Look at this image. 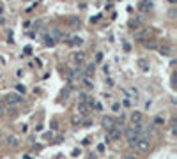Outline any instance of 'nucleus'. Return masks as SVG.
<instances>
[{"instance_id": "f257e3e1", "label": "nucleus", "mask_w": 177, "mask_h": 159, "mask_svg": "<svg viewBox=\"0 0 177 159\" xmlns=\"http://www.w3.org/2000/svg\"><path fill=\"white\" fill-rule=\"evenodd\" d=\"M131 145L137 150H140V152H145V150H149V138H138L135 143H131Z\"/></svg>"}, {"instance_id": "f03ea898", "label": "nucleus", "mask_w": 177, "mask_h": 159, "mask_svg": "<svg viewBox=\"0 0 177 159\" xmlns=\"http://www.w3.org/2000/svg\"><path fill=\"white\" fill-rule=\"evenodd\" d=\"M126 138H128V142L129 143H135L138 138H140V134H138V131H135V129H133V127H129V129H126Z\"/></svg>"}, {"instance_id": "7ed1b4c3", "label": "nucleus", "mask_w": 177, "mask_h": 159, "mask_svg": "<svg viewBox=\"0 0 177 159\" xmlns=\"http://www.w3.org/2000/svg\"><path fill=\"white\" fill-rule=\"evenodd\" d=\"M21 101H23V97L18 96V94H9V96L6 97V103H7L9 106H16V104H20Z\"/></svg>"}, {"instance_id": "20e7f679", "label": "nucleus", "mask_w": 177, "mask_h": 159, "mask_svg": "<svg viewBox=\"0 0 177 159\" xmlns=\"http://www.w3.org/2000/svg\"><path fill=\"white\" fill-rule=\"evenodd\" d=\"M121 134H122V131L119 127H112V129H110V133H108V140H119Z\"/></svg>"}, {"instance_id": "39448f33", "label": "nucleus", "mask_w": 177, "mask_h": 159, "mask_svg": "<svg viewBox=\"0 0 177 159\" xmlns=\"http://www.w3.org/2000/svg\"><path fill=\"white\" fill-rule=\"evenodd\" d=\"M103 126H105L106 129H112V127H115L117 124H115V120H114L112 117H103Z\"/></svg>"}, {"instance_id": "423d86ee", "label": "nucleus", "mask_w": 177, "mask_h": 159, "mask_svg": "<svg viewBox=\"0 0 177 159\" xmlns=\"http://www.w3.org/2000/svg\"><path fill=\"white\" fill-rule=\"evenodd\" d=\"M131 120H133V124H142V113L140 111H133L131 113Z\"/></svg>"}, {"instance_id": "0eeeda50", "label": "nucleus", "mask_w": 177, "mask_h": 159, "mask_svg": "<svg viewBox=\"0 0 177 159\" xmlns=\"http://www.w3.org/2000/svg\"><path fill=\"white\" fill-rule=\"evenodd\" d=\"M135 37H137L138 41H144L145 37H149V30H147V28H145V30H137V32H135Z\"/></svg>"}, {"instance_id": "6e6552de", "label": "nucleus", "mask_w": 177, "mask_h": 159, "mask_svg": "<svg viewBox=\"0 0 177 159\" xmlns=\"http://www.w3.org/2000/svg\"><path fill=\"white\" fill-rule=\"evenodd\" d=\"M82 42H83V39H82V37H76V35H75V37H71V41H69L71 46H80Z\"/></svg>"}, {"instance_id": "1a4fd4ad", "label": "nucleus", "mask_w": 177, "mask_h": 159, "mask_svg": "<svg viewBox=\"0 0 177 159\" xmlns=\"http://www.w3.org/2000/svg\"><path fill=\"white\" fill-rule=\"evenodd\" d=\"M73 60H75L76 64H82V62L85 60V55H83V53H75V55H73Z\"/></svg>"}, {"instance_id": "9d476101", "label": "nucleus", "mask_w": 177, "mask_h": 159, "mask_svg": "<svg viewBox=\"0 0 177 159\" xmlns=\"http://www.w3.org/2000/svg\"><path fill=\"white\" fill-rule=\"evenodd\" d=\"M94 64H88L87 65V69H85V76H91V74H94Z\"/></svg>"}, {"instance_id": "9b49d317", "label": "nucleus", "mask_w": 177, "mask_h": 159, "mask_svg": "<svg viewBox=\"0 0 177 159\" xmlns=\"http://www.w3.org/2000/svg\"><path fill=\"white\" fill-rule=\"evenodd\" d=\"M44 42H46V46H53L55 44V39L52 35H44Z\"/></svg>"}, {"instance_id": "f8f14e48", "label": "nucleus", "mask_w": 177, "mask_h": 159, "mask_svg": "<svg viewBox=\"0 0 177 159\" xmlns=\"http://www.w3.org/2000/svg\"><path fill=\"white\" fill-rule=\"evenodd\" d=\"M138 65H140V69H142V71H149V64H147L145 60H140Z\"/></svg>"}, {"instance_id": "ddd939ff", "label": "nucleus", "mask_w": 177, "mask_h": 159, "mask_svg": "<svg viewBox=\"0 0 177 159\" xmlns=\"http://www.w3.org/2000/svg\"><path fill=\"white\" fill-rule=\"evenodd\" d=\"M7 143H9L11 147H16V145H18V140H16V136H11V138L7 140Z\"/></svg>"}, {"instance_id": "4468645a", "label": "nucleus", "mask_w": 177, "mask_h": 159, "mask_svg": "<svg viewBox=\"0 0 177 159\" xmlns=\"http://www.w3.org/2000/svg\"><path fill=\"white\" fill-rule=\"evenodd\" d=\"M112 110H114L115 113H119V111H121V104H119V103H114V104H112Z\"/></svg>"}, {"instance_id": "2eb2a0df", "label": "nucleus", "mask_w": 177, "mask_h": 159, "mask_svg": "<svg viewBox=\"0 0 177 159\" xmlns=\"http://www.w3.org/2000/svg\"><path fill=\"white\" fill-rule=\"evenodd\" d=\"M83 83H85L87 87H92V81H91V78H88V76H85V78H83Z\"/></svg>"}, {"instance_id": "dca6fc26", "label": "nucleus", "mask_w": 177, "mask_h": 159, "mask_svg": "<svg viewBox=\"0 0 177 159\" xmlns=\"http://www.w3.org/2000/svg\"><path fill=\"white\" fill-rule=\"evenodd\" d=\"M23 51H25V55H29V53H32V48H30V46H27Z\"/></svg>"}, {"instance_id": "f3484780", "label": "nucleus", "mask_w": 177, "mask_h": 159, "mask_svg": "<svg viewBox=\"0 0 177 159\" xmlns=\"http://www.w3.org/2000/svg\"><path fill=\"white\" fill-rule=\"evenodd\" d=\"M161 53H170V48H168V46H165V48H161Z\"/></svg>"}, {"instance_id": "a211bd4d", "label": "nucleus", "mask_w": 177, "mask_h": 159, "mask_svg": "<svg viewBox=\"0 0 177 159\" xmlns=\"http://www.w3.org/2000/svg\"><path fill=\"white\" fill-rule=\"evenodd\" d=\"M98 152H105V145H103V143L98 145Z\"/></svg>"}, {"instance_id": "6ab92c4d", "label": "nucleus", "mask_w": 177, "mask_h": 159, "mask_svg": "<svg viewBox=\"0 0 177 159\" xmlns=\"http://www.w3.org/2000/svg\"><path fill=\"white\" fill-rule=\"evenodd\" d=\"M18 90H20L21 94H23V92H25V87H23V85H18Z\"/></svg>"}, {"instance_id": "aec40b11", "label": "nucleus", "mask_w": 177, "mask_h": 159, "mask_svg": "<svg viewBox=\"0 0 177 159\" xmlns=\"http://www.w3.org/2000/svg\"><path fill=\"white\" fill-rule=\"evenodd\" d=\"M73 124H80V117H73Z\"/></svg>"}, {"instance_id": "412c9836", "label": "nucleus", "mask_w": 177, "mask_h": 159, "mask_svg": "<svg viewBox=\"0 0 177 159\" xmlns=\"http://www.w3.org/2000/svg\"><path fill=\"white\" fill-rule=\"evenodd\" d=\"M4 115V108H2V104H0V117Z\"/></svg>"}, {"instance_id": "4be33fe9", "label": "nucleus", "mask_w": 177, "mask_h": 159, "mask_svg": "<svg viewBox=\"0 0 177 159\" xmlns=\"http://www.w3.org/2000/svg\"><path fill=\"white\" fill-rule=\"evenodd\" d=\"M126 159H135V157H133V156H128V157H126Z\"/></svg>"}, {"instance_id": "5701e85b", "label": "nucleus", "mask_w": 177, "mask_h": 159, "mask_svg": "<svg viewBox=\"0 0 177 159\" xmlns=\"http://www.w3.org/2000/svg\"><path fill=\"white\" fill-rule=\"evenodd\" d=\"M0 14H2V6H0Z\"/></svg>"}]
</instances>
